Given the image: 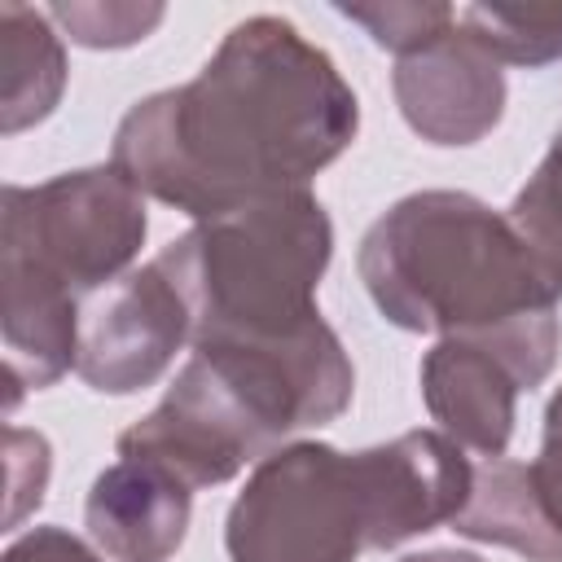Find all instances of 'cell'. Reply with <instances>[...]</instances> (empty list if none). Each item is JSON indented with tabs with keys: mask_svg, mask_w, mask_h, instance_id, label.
Wrapping results in <instances>:
<instances>
[{
	"mask_svg": "<svg viewBox=\"0 0 562 562\" xmlns=\"http://www.w3.org/2000/svg\"><path fill=\"white\" fill-rule=\"evenodd\" d=\"M360 127L351 83L294 22H237L206 66L140 97L114 127L110 162L145 193L193 220L255 198L307 189Z\"/></svg>",
	"mask_w": 562,
	"mask_h": 562,
	"instance_id": "6da1fadb",
	"label": "cell"
},
{
	"mask_svg": "<svg viewBox=\"0 0 562 562\" xmlns=\"http://www.w3.org/2000/svg\"><path fill=\"white\" fill-rule=\"evenodd\" d=\"M373 307L408 334L470 338L501 356L518 386H540L562 347L549 290L509 215L461 189L391 202L356 250Z\"/></svg>",
	"mask_w": 562,
	"mask_h": 562,
	"instance_id": "7a4b0ae2",
	"label": "cell"
},
{
	"mask_svg": "<svg viewBox=\"0 0 562 562\" xmlns=\"http://www.w3.org/2000/svg\"><path fill=\"white\" fill-rule=\"evenodd\" d=\"M329 255V211L312 189H285L215 220H198L162 246L154 263L189 307L193 351L281 342L316 325V290Z\"/></svg>",
	"mask_w": 562,
	"mask_h": 562,
	"instance_id": "3957f363",
	"label": "cell"
},
{
	"mask_svg": "<svg viewBox=\"0 0 562 562\" xmlns=\"http://www.w3.org/2000/svg\"><path fill=\"white\" fill-rule=\"evenodd\" d=\"M149 233L145 193L110 162L0 189L4 299L75 303L132 272Z\"/></svg>",
	"mask_w": 562,
	"mask_h": 562,
	"instance_id": "277c9868",
	"label": "cell"
},
{
	"mask_svg": "<svg viewBox=\"0 0 562 562\" xmlns=\"http://www.w3.org/2000/svg\"><path fill=\"white\" fill-rule=\"evenodd\" d=\"M228 562H356L369 549V496L356 452L321 439L255 461L224 518Z\"/></svg>",
	"mask_w": 562,
	"mask_h": 562,
	"instance_id": "5b68a950",
	"label": "cell"
},
{
	"mask_svg": "<svg viewBox=\"0 0 562 562\" xmlns=\"http://www.w3.org/2000/svg\"><path fill=\"white\" fill-rule=\"evenodd\" d=\"M119 457L149 461L176 474L184 487H220L250 461H263L281 443L241 400V391L202 356L189 351L167 395L119 435Z\"/></svg>",
	"mask_w": 562,
	"mask_h": 562,
	"instance_id": "8992f818",
	"label": "cell"
},
{
	"mask_svg": "<svg viewBox=\"0 0 562 562\" xmlns=\"http://www.w3.org/2000/svg\"><path fill=\"white\" fill-rule=\"evenodd\" d=\"M184 342L189 307L149 259L83 303L75 373L101 395H136L171 369Z\"/></svg>",
	"mask_w": 562,
	"mask_h": 562,
	"instance_id": "52a82bcc",
	"label": "cell"
},
{
	"mask_svg": "<svg viewBox=\"0 0 562 562\" xmlns=\"http://www.w3.org/2000/svg\"><path fill=\"white\" fill-rule=\"evenodd\" d=\"M369 496V549H395L461 514L474 465L443 430H404L356 452Z\"/></svg>",
	"mask_w": 562,
	"mask_h": 562,
	"instance_id": "ba28073f",
	"label": "cell"
},
{
	"mask_svg": "<svg viewBox=\"0 0 562 562\" xmlns=\"http://www.w3.org/2000/svg\"><path fill=\"white\" fill-rule=\"evenodd\" d=\"M395 105L404 123L430 145H474L505 114V70L461 26L435 44L395 57Z\"/></svg>",
	"mask_w": 562,
	"mask_h": 562,
	"instance_id": "9c48e42d",
	"label": "cell"
},
{
	"mask_svg": "<svg viewBox=\"0 0 562 562\" xmlns=\"http://www.w3.org/2000/svg\"><path fill=\"white\" fill-rule=\"evenodd\" d=\"M193 487L149 461L119 457L83 501V527L110 562H167L189 531Z\"/></svg>",
	"mask_w": 562,
	"mask_h": 562,
	"instance_id": "30bf717a",
	"label": "cell"
},
{
	"mask_svg": "<svg viewBox=\"0 0 562 562\" xmlns=\"http://www.w3.org/2000/svg\"><path fill=\"white\" fill-rule=\"evenodd\" d=\"M422 400L448 439L483 457H501L514 435L518 378L514 369L470 338H439L422 356Z\"/></svg>",
	"mask_w": 562,
	"mask_h": 562,
	"instance_id": "8fae6325",
	"label": "cell"
},
{
	"mask_svg": "<svg viewBox=\"0 0 562 562\" xmlns=\"http://www.w3.org/2000/svg\"><path fill=\"white\" fill-rule=\"evenodd\" d=\"M448 527L465 540L514 549L527 562H562V531L549 522V514L531 487L527 461L487 457L483 465H474L470 501L461 505V514Z\"/></svg>",
	"mask_w": 562,
	"mask_h": 562,
	"instance_id": "7c38bea8",
	"label": "cell"
},
{
	"mask_svg": "<svg viewBox=\"0 0 562 562\" xmlns=\"http://www.w3.org/2000/svg\"><path fill=\"white\" fill-rule=\"evenodd\" d=\"M66 92V48L48 13L4 0L0 4V132L44 123Z\"/></svg>",
	"mask_w": 562,
	"mask_h": 562,
	"instance_id": "4fadbf2b",
	"label": "cell"
},
{
	"mask_svg": "<svg viewBox=\"0 0 562 562\" xmlns=\"http://www.w3.org/2000/svg\"><path fill=\"white\" fill-rule=\"evenodd\" d=\"M457 26L501 66L536 70L562 61V4H465Z\"/></svg>",
	"mask_w": 562,
	"mask_h": 562,
	"instance_id": "5bb4252c",
	"label": "cell"
},
{
	"mask_svg": "<svg viewBox=\"0 0 562 562\" xmlns=\"http://www.w3.org/2000/svg\"><path fill=\"white\" fill-rule=\"evenodd\" d=\"M509 224L527 241L531 259L540 263L549 290L562 299V132L549 140L544 158L527 176V184L509 202Z\"/></svg>",
	"mask_w": 562,
	"mask_h": 562,
	"instance_id": "9a60e30c",
	"label": "cell"
},
{
	"mask_svg": "<svg viewBox=\"0 0 562 562\" xmlns=\"http://www.w3.org/2000/svg\"><path fill=\"white\" fill-rule=\"evenodd\" d=\"M347 22L364 26L378 48H391L395 57H408L439 35L457 26V9L439 0H373V4H334Z\"/></svg>",
	"mask_w": 562,
	"mask_h": 562,
	"instance_id": "2e32d148",
	"label": "cell"
},
{
	"mask_svg": "<svg viewBox=\"0 0 562 562\" xmlns=\"http://www.w3.org/2000/svg\"><path fill=\"white\" fill-rule=\"evenodd\" d=\"M48 22H61L83 48H127L162 22V4H53Z\"/></svg>",
	"mask_w": 562,
	"mask_h": 562,
	"instance_id": "e0dca14e",
	"label": "cell"
},
{
	"mask_svg": "<svg viewBox=\"0 0 562 562\" xmlns=\"http://www.w3.org/2000/svg\"><path fill=\"white\" fill-rule=\"evenodd\" d=\"M44 483H48V439L40 430H18L9 426V527L22 522V514L31 505L44 501Z\"/></svg>",
	"mask_w": 562,
	"mask_h": 562,
	"instance_id": "ac0fdd59",
	"label": "cell"
},
{
	"mask_svg": "<svg viewBox=\"0 0 562 562\" xmlns=\"http://www.w3.org/2000/svg\"><path fill=\"white\" fill-rule=\"evenodd\" d=\"M527 474L549 522L562 531V386L544 404V439H540V457L527 461Z\"/></svg>",
	"mask_w": 562,
	"mask_h": 562,
	"instance_id": "d6986e66",
	"label": "cell"
},
{
	"mask_svg": "<svg viewBox=\"0 0 562 562\" xmlns=\"http://www.w3.org/2000/svg\"><path fill=\"white\" fill-rule=\"evenodd\" d=\"M0 562H105V553H97L88 540L70 536L66 527H35L18 536Z\"/></svg>",
	"mask_w": 562,
	"mask_h": 562,
	"instance_id": "ffe728a7",
	"label": "cell"
},
{
	"mask_svg": "<svg viewBox=\"0 0 562 562\" xmlns=\"http://www.w3.org/2000/svg\"><path fill=\"white\" fill-rule=\"evenodd\" d=\"M400 562H483L479 553H465V549H426V553H408Z\"/></svg>",
	"mask_w": 562,
	"mask_h": 562,
	"instance_id": "44dd1931",
	"label": "cell"
}]
</instances>
